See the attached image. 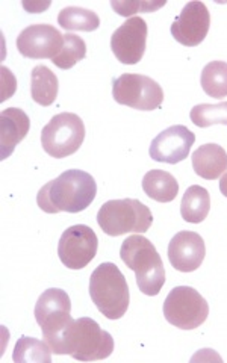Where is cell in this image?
Returning a JSON list of instances; mask_svg holds the SVG:
<instances>
[{"label": "cell", "instance_id": "obj_1", "mask_svg": "<svg viewBox=\"0 0 227 363\" xmlns=\"http://www.w3.org/2000/svg\"><path fill=\"white\" fill-rule=\"evenodd\" d=\"M96 194L97 185L93 176L82 169H67L38 191L37 203L45 213H77L94 201Z\"/></svg>", "mask_w": 227, "mask_h": 363}, {"label": "cell", "instance_id": "obj_2", "mask_svg": "<svg viewBox=\"0 0 227 363\" xmlns=\"http://www.w3.org/2000/svg\"><path fill=\"white\" fill-rule=\"evenodd\" d=\"M120 257L136 276V285L149 297L161 292L165 283V269L162 259L155 245L141 235H132L123 241Z\"/></svg>", "mask_w": 227, "mask_h": 363}, {"label": "cell", "instance_id": "obj_3", "mask_svg": "<svg viewBox=\"0 0 227 363\" xmlns=\"http://www.w3.org/2000/svg\"><path fill=\"white\" fill-rule=\"evenodd\" d=\"M91 300L108 320H120L129 309V286L123 272L112 262L100 264L89 279Z\"/></svg>", "mask_w": 227, "mask_h": 363}, {"label": "cell", "instance_id": "obj_4", "mask_svg": "<svg viewBox=\"0 0 227 363\" xmlns=\"http://www.w3.org/2000/svg\"><path fill=\"white\" fill-rule=\"evenodd\" d=\"M114 351L112 336L101 330L91 318H79L64 335L60 354H68L81 362L104 360Z\"/></svg>", "mask_w": 227, "mask_h": 363}, {"label": "cell", "instance_id": "obj_5", "mask_svg": "<svg viewBox=\"0 0 227 363\" xmlns=\"http://www.w3.org/2000/svg\"><path fill=\"white\" fill-rule=\"evenodd\" d=\"M35 320L52 353L60 354L64 335L74 321L68 294L58 288L44 291L35 304Z\"/></svg>", "mask_w": 227, "mask_h": 363}, {"label": "cell", "instance_id": "obj_6", "mask_svg": "<svg viewBox=\"0 0 227 363\" xmlns=\"http://www.w3.org/2000/svg\"><path fill=\"white\" fill-rule=\"evenodd\" d=\"M97 223L100 229L109 236H121L132 232L144 233L150 229L153 215L140 200H109L101 204Z\"/></svg>", "mask_w": 227, "mask_h": 363}, {"label": "cell", "instance_id": "obj_7", "mask_svg": "<svg viewBox=\"0 0 227 363\" xmlns=\"http://www.w3.org/2000/svg\"><path fill=\"white\" fill-rule=\"evenodd\" d=\"M85 140L82 118L72 112L55 116L41 132V145L52 157L61 159L76 153Z\"/></svg>", "mask_w": 227, "mask_h": 363}, {"label": "cell", "instance_id": "obj_8", "mask_svg": "<svg viewBox=\"0 0 227 363\" xmlns=\"http://www.w3.org/2000/svg\"><path fill=\"white\" fill-rule=\"evenodd\" d=\"M208 315V301L194 288L177 286L167 295L164 301L165 320L182 330L200 327L206 321Z\"/></svg>", "mask_w": 227, "mask_h": 363}, {"label": "cell", "instance_id": "obj_9", "mask_svg": "<svg viewBox=\"0 0 227 363\" xmlns=\"http://www.w3.org/2000/svg\"><path fill=\"white\" fill-rule=\"evenodd\" d=\"M112 84V97L118 105L138 111H155L164 101L161 85L149 76L121 74L114 79Z\"/></svg>", "mask_w": 227, "mask_h": 363}, {"label": "cell", "instance_id": "obj_10", "mask_svg": "<svg viewBox=\"0 0 227 363\" xmlns=\"http://www.w3.org/2000/svg\"><path fill=\"white\" fill-rule=\"evenodd\" d=\"M99 240L94 230L88 225L76 224L68 227L58 244L61 262L70 269H82L97 255Z\"/></svg>", "mask_w": 227, "mask_h": 363}, {"label": "cell", "instance_id": "obj_11", "mask_svg": "<svg viewBox=\"0 0 227 363\" xmlns=\"http://www.w3.org/2000/svg\"><path fill=\"white\" fill-rule=\"evenodd\" d=\"M64 45L62 33L50 25H31L17 37V49L31 60H55Z\"/></svg>", "mask_w": 227, "mask_h": 363}, {"label": "cell", "instance_id": "obj_12", "mask_svg": "<svg viewBox=\"0 0 227 363\" xmlns=\"http://www.w3.org/2000/svg\"><path fill=\"white\" fill-rule=\"evenodd\" d=\"M145 43L147 23L141 17H131L112 33L111 49L121 64L135 65L143 60Z\"/></svg>", "mask_w": 227, "mask_h": 363}, {"label": "cell", "instance_id": "obj_13", "mask_svg": "<svg viewBox=\"0 0 227 363\" xmlns=\"http://www.w3.org/2000/svg\"><path fill=\"white\" fill-rule=\"evenodd\" d=\"M211 26V14L208 6L203 2H188L179 17L172 25L173 38L187 45V48H194L203 43L206 38Z\"/></svg>", "mask_w": 227, "mask_h": 363}, {"label": "cell", "instance_id": "obj_14", "mask_svg": "<svg viewBox=\"0 0 227 363\" xmlns=\"http://www.w3.org/2000/svg\"><path fill=\"white\" fill-rule=\"evenodd\" d=\"M196 143V135L187 126L176 124L159 133L150 144V157L156 162L179 164L189 156L191 147Z\"/></svg>", "mask_w": 227, "mask_h": 363}, {"label": "cell", "instance_id": "obj_15", "mask_svg": "<svg viewBox=\"0 0 227 363\" xmlns=\"http://www.w3.org/2000/svg\"><path fill=\"white\" fill-rule=\"evenodd\" d=\"M206 247L203 238L196 232L182 230L168 244V259L172 267L180 272H192L203 264Z\"/></svg>", "mask_w": 227, "mask_h": 363}, {"label": "cell", "instance_id": "obj_16", "mask_svg": "<svg viewBox=\"0 0 227 363\" xmlns=\"http://www.w3.org/2000/svg\"><path fill=\"white\" fill-rule=\"evenodd\" d=\"M31 128V120L18 108H8L0 113V145H2V159L13 155L16 145L25 140Z\"/></svg>", "mask_w": 227, "mask_h": 363}, {"label": "cell", "instance_id": "obj_17", "mask_svg": "<svg viewBox=\"0 0 227 363\" xmlns=\"http://www.w3.org/2000/svg\"><path fill=\"white\" fill-rule=\"evenodd\" d=\"M192 168L203 179H218L227 172V153L218 144H203L192 153Z\"/></svg>", "mask_w": 227, "mask_h": 363}, {"label": "cell", "instance_id": "obj_18", "mask_svg": "<svg viewBox=\"0 0 227 363\" xmlns=\"http://www.w3.org/2000/svg\"><path fill=\"white\" fill-rule=\"evenodd\" d=\"M143 189L155 201L168 203L173 201L179 194L177 180L164 169H150L143 177Z\"/></svg>", "mask_w": 227, "mask_h": 363}, {"label": "cell", "instance_id": "obj_19", "mask_svg": "<svg viewBox=\"0 0 227 363\" xmlns=\"http://www.w3.org/2000/svg\"><path fill=\"white\" fill-rule=\"evenodd\" d=\"M58 77L45 65H37L31 73V94L35 104L50 106L58 96Z\"/></svg>", "mask_w": 227, "mask_h": 363}, {"label": "cell", "instance_id": "obj_20", "mask_svg": "<svg viewBox=\"0 0 227 363\" xmlns=\"http://www.w3.org/2000/svg\"><path fill=\"white\" fill-rule=\"evenodd\" d=\"M211 209V196L206 188L192 185L189 186L180 203V215L187 223L199 224L208 217Z\"/></svg>", "mask_w": 227, "mask_h": 363}, {"label": "cell", "instance_id": "obj_21", "mask_svg": "<svg viewBox=\"0 0 227 363\" xmlns=\"http://www.w3.org/2000/svg\"><path fill=\"white\" fill-rule=\"evenodd\" d=\"M13 360L16 363H50L52 350L45 340L21 336L14 347Z\"/></svg>", "mask_w": 227, "mask_h": 363}, {"label": "cell", "instance_id": "obj_22", "mask_svg": "<svg viewBox=\"0 0 227 363\" xmlns=\"http://www.w3.org/2000/svg\"><path fill=\"white\" fill-rule=\"evenodd\" d=\"M58 25L65 30L93 32L99 29L100 18L96 13L79 6H67L58 16Z\"/></svg>", "mask_w": 227, "mask_h": 363}, {"label": "cell", "instance_id": "obj_23", "mask_svg": "<svg viewBox=\"0 0 227 363\" xmlns=\"http://www.w3.org/2000/svg\"><path fill=\"white\" fill-rule=\"evenodd\" d=\"M200 84L204 93L212 99L227 97V62L212 61L203 68Z\"/></svg>", "mask_w": 227, "mask_h": 363}, {"label": "cell", "instance_id": "obj_24", "mask_svg": "<svg viewBox=\"0 0 227 363\" xmlns=\"http://www.w3.org/2000/svg\"><path fill=\"white\" fill-rule=\"evenodd\" d=\"M87 56V44L85 41L74 35V33H65L64 35V45L60 55L56 56L52 62L58 67L62 68V70H68V68L74 67L79 61H82Z\"/></svg>", "mask_w": 227, "mask_h": 363}, {"label": "cell", "instance_id": "obj_25", "mask_svg": "<svg viewBox=\"0 0 227 363\" xmlns=\"http://www.w3.org/2000/svg\"><path fill=\"white\" fill-rule=\"evenodd\" d=\"M189 117L197 128H209L214 126V124L227 126V101H221V104L217 105H197L191 109Z\"/></svg>", "mask_w": 227, "mask_h": 363}, {"label": "cell", "instance_id": "obj_26", "mask_svg": "<svg viewBox=\"0 0 227 363\" xmlns=\"http://www.w3.org/2000/svg\"><path fill=\"white\" fill-rule=\"evenodd\" d=\"M112 8L117 11V14L129 17L135 13H140V11H145V13H150L153 9H157L164 6V2L161 4H150V2H111Z\"/></svg>", "mask_w": 227, "mask_h": 363}, {"label": "cell", "instance_id": "obj_27", "mask_svg": "<svg viewBox=\"0 0 227 363\" xmlns=\"http://www.w3.org/2000/svg\"><path fill=\"white\" fill-rule=\"evenodd\" d=\"M2 97H0V100L5 101L8 97H11L14 94L16 91V77L13 76V73H11L6 67H2Z\"/></svg>", "mask_w": 227, "mask_h": 363}, {"label": "cell", "instance_id": "obj_28", "mask_svg": "<svg viewBox=\"0 0 227 363\" xmlns=\"http://www.w3.org/2000/svg\"><path fill=\"white\" fill-rule=\"evenodd\" d=\"M220 191L224 197H227V173L223 174L220 179Z\"/></svg>", "mask_w": 227, "mask_h": 363}]
</instances>
